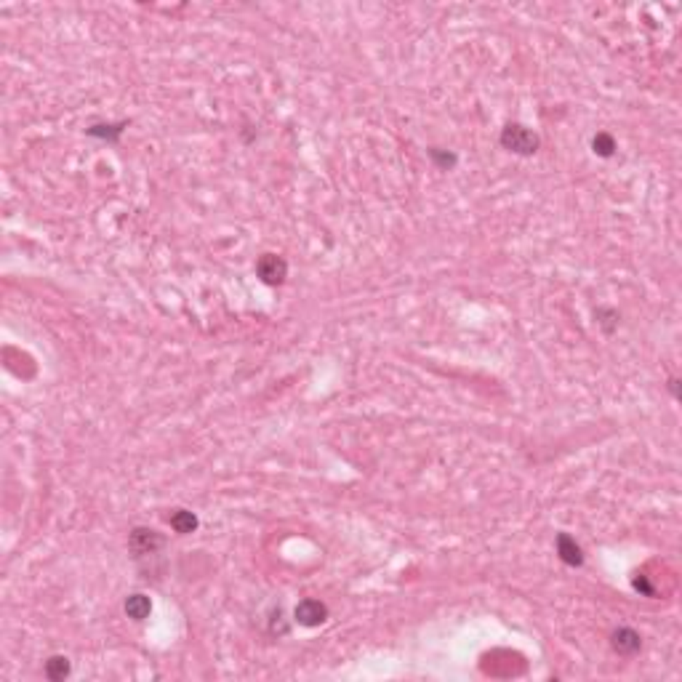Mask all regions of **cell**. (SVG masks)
<instances>
[{"label":"cell","mask_w":682,"mask_h":682,"mask_svg":"<svg viewBox=\"0 0 682 682\" xmlns=\"http://www.w3.org/2000/svg\"><path fill=\"white\" fill-rule=\"evenodd\" d=\"M539 144H541V139L520 123H509L502 131V147L515 155H533V152H539Z\"/></svg>","instance_id":"6da1fadb"},{"label":"cell","mask_w":682,"mask_h":682,"mask_svg":"<svg viewBox=\"0 0 682 682\" xmlns=\"http://www.w3.org/2000/svg\"><path fill=\"white\" fill-rule=\"evenodd\" d=\"M256 275L261 278L264 285H282L288 278V261L278 256V254H264L256 261Z\"/></svg>","instance_id":"7a4b0ae2"},{"label":"cell","mask_w":682,"mask_h":682,"mask_svg":"<svg viewBox=\"0 0 682 682\" xmlns=\"http://www.w3.org/2000/svg\"><path fill=\"white\" fill-rule=\"evenodd\" d=\"M128 546L134 549V555L141 557V555H152L155 549L163 546V536L152 528H134L131 530V539H128Z\"/></svg>","instance_id":"3957f363"},{"label":"cell","mask_w":682,"mask_h":682,"mask_svg":"<svg viewBox=\"0 0 682 682\" xmlns=\"http://www.w3.org/2000/svg\"><path fill=\"white\" fill-rule=\"evenodd\" d=\"M293 616H296V621L301 626H320L325 619H328V608H325V602L320 600H301L296 605V610H293Z\"/></svg>","instance_id":"277c9868"},{"label":"cell","mask_w":682,"mask_h":682,"mask_svg":"<svg viewBox=\"0 0 682 682\" xmlns=\"http://www.w3.org/2000/svg\"><path fill=\"white\" fill-rule=\"evenodd\" d=\"M610 645H613V650H616L619 656H634V653L642 648V640L634 629L621 626V629H616V632L610 634Z\"/></svg>","instance_id":"5b68a950"},{"label":"cell","mask_w":682,"mask_h":682,"mask_svg":"<svg viewBox=\"0 0 682 682\" xmlns=\"http://www.w3.org/2000/svg\"><path fill=\"white\" fill-rule=\"evenodd\" d=\"M557 555H560V560L565 562V565H570V568H581L583 565L581 546L576 544V539H573L570 533H560V536H557Z\"/></svg>","instance_id":"8992f818"},{"label":"cell","mask_w":682,"mask_h":682,"mask_svg":"<svg viewBox=\"0 0 682 682\" xmlns=\"http://www.w3.org/2000/svg\"><path fill=\"white\" fill-rule=\"evenodd\" d=\"M123 608H125V616L134 619V621H144L152 613V602H149L147 595H131Z\"/></svg>","instance_id":"52a82bcc"},{"label":"cell","mask_w":682,"mask_h":682,"mask_svg":"<svg viewBox=\"0 0 682 682\" xmlns=\"http://www.w3.org/2000/svg\"><path fill=\"white\" fill-rule=\"evenodd\" d=\"M70 659L67 656H51L48 661H45V677L51 682H61L70 677Z\"/></svg>","instance_id":"ba28073f"},{"label":"cell","mask_w":682,"mask_h":682,"mask_svg":"<svg viewBox=\"0 0 682 682\" xmlns=\"http://www.w3.org/2000/svg\"><path fill=\"white\" fill-rule=\"evenodd\" d=\"M198 525H200V522H198V517H195L189 509H176V512L171 515V528H174L176 533H181V536L198 530Z\"/></svg>","instance_id":"9c48e42d"},{"label":"cell","mask_w":682,"mask_h":682,"mask_svg":"<svg viewBox=\"0 0 682 682\" xmlns=\"http://www.w3.org/2000/svg\"><path fill=\"white\" fill-rule=\"evenodd\" d=\"M592 149H595V155H600V158H610V155L616 152V139H613L610 134L600 131V134L592 139Z\"/></svg>","instance_id":"30bf717a"},{"label":"cell","mask_w":682,"mask_h":682,"mask_svg":"<svg viewBox=\"0 0 682 682\" xmlns=\"http://www.w3.org/2000/svg\"><path fill=\"white\" fill-rule=\"evenodd\" d=\"M123 134V125H91L88 128V136H99V139L115 141Z\"/></svg>","instance_id":"8fae6325"},{"label":"cell","mask_w":682,"mask_h":682,"mask_svg":"<svg viewBox=\"0 0 682 682\" xmlns=\"http://www.w3.org/2000/svg\"><path fill=\"white\" fill-rule=\"evenodd\" d=\"M429 158H432V161L437 163V165H440L442 171H448V168H453V165L459 163V161H456V155H453V152H442V149H437V147H435V149H429Z\"/></svg>","instance_id":"7c38bea8"},{"label":"cell","mask_w":682,"mask_h":682,"mask_svg":"<svg viewBox=\"0 0 682 682\" xmlns=\"http://www.w3.org/2000/svg\"><path fill=\"white\" fill-rule=\"evenodd\" d=\"M634 589H637V592H642V595H648V597L653 595V586L648 583V579H645V576H637V579H634Z\"/></svg>","instance_id":"4fadbf2b"}]
</instances>
